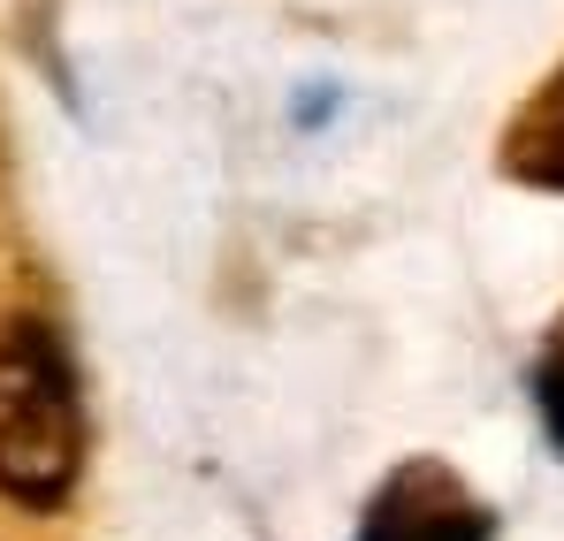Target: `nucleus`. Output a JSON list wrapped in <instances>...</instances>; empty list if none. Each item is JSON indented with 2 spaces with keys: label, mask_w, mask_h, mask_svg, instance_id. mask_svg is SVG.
I'll return each instance as SVG.
<instances>
[{
  "label": "nucleus",
  "mask_w": 564,
  "mask_h": 541,
  "mask_svg": "<svg viewBox=\"0 0 564 541\" xmlns=\"http://www.w3.org/2000/svg\"><path fill=\"white\" fill-rule=\"evenodd\" d=\"M85 473V404L69 351L15 321L0 328V496L23 511H62Z\"/></svg>",
  "instance_id": "obj_1"
},
{
  "label": "nucleus",
  "mask_w": 564,
  "mask_h": 541,
  "mask_svg": "<svg viewBox=\"0 0 564 541\" xmlns=\"http://www.w3.org/2000/svg\"><path fill=\"white\" fill-rule=\"evenodd\" d=\"M359 541H496V511L443 457H404L367 496Z\"/></svg>",
  "instance_id": "obj_2"
},
{
  "label": "nucleus",
  "mask_w": 564,
  "mask_h": 541,
  "mask_svg": "<svg viewBox=\"0 0 564 541\" xmlns=\"http://www.w3.org/2000/svg\"><path fill=\"white\" fill-rule=\"evenodd\" d=\"M496 161H503V176L527 183V191H564V62L534 85V99L511 115Z\"/></svg>",
  "instance_id": "obj_3"
},
{
  "label": "nucleus",
  "mask_w": 564,
  "mask_h": 541,
  "mask_svg": "<svg viewBox=\"0 0 564 541\" xmlns=\"http://www.w3.org/2000/svg\"><path fill=\"white\" fill-rule=\"evenodd\" d=\"M534 404H542L550 443L564 451V313H557V328L542 336V359H534Z\"/></svg>",
  "instance_id": "obj_4"
}]
</instances>
